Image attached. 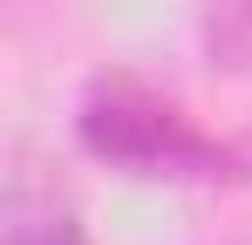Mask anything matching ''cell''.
Instances as JSON below:
<instances>
[{
    "label": "cell",
    "instance_id": "cell-1",
    "mask_svg": "<svg viewBox=\"0 0 252 245\" xmlns=\"http://www.w3.org/2000/svg\"><path fill=\"white\" fill-rule=\"evenodd\" d=\"M75 143L95 163L143 177V184H205V191H218V184L252 177L246 150H232L205 122H191L170 95H157L129 75L89 82V95L75 102Z\"/></svg>",
    "mask_w": 252,
    "mask_h": 245
},
{
    "label": "cell",
    "instance_id": "cell-2",
    "mask_svg": "<svg viewBox=\"0 0 252 245\" xmlns=\"http://www.w3.org/2000/svg\"><path fill=\"white\" fill-rule=\"evenodd\" d=\"M7 245H89L75 204L34 191V184H14L7 191Z\"/></svg>",
    "mask_w": 252,
    "mask_h": 245
},
{
    "label": "cell",
    "instance_id": "cell-3",
    "mask_svg": "<svg viewBox=\"0 0 252 245\" xmlns=\"http://www.w3.org/2000/svg\"><path fill=\"white\" fill-rule=\"evenodd\" d=\"M205 61L225 75L252 68V0H211L205 7Z\"/></svg>",
    "mask_w": 252,
    "mask_h": 245
}]
</instances>
